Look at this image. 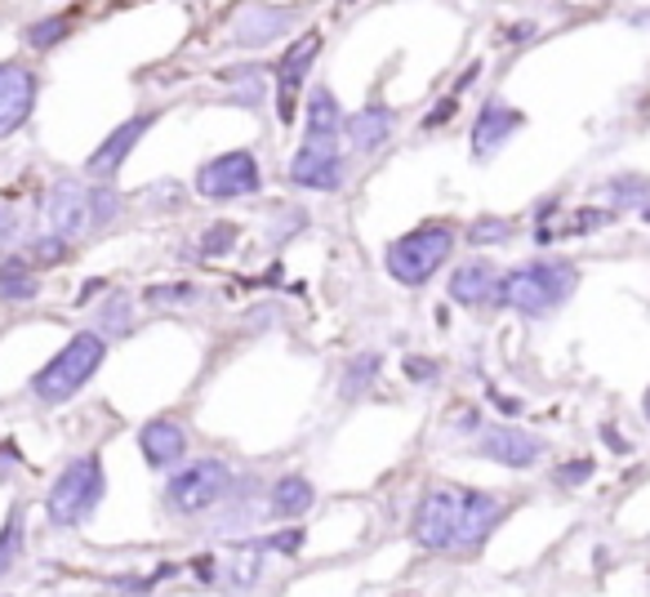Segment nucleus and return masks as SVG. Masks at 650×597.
Masks as SVG:
<instances>
[{"mask_svg":"<svg viewBox=\"0 0 650 597\" xmlns=\"http://www.w3.org/2000/svg\"><path fill=\"white\" fill-rule=\"evenodd\" d=\"M499 285H504V276L495 272V263L473 259V263L455 267L450 298H455V304H464V308H486V304H499Z\"/></svg>","mask_w":650,"mask_h":597,"instance_id":"nucleus-15","label":"nucleus"},{"mask_svg":"<svg viewBox=\"0 0 650 597\" xmlns=\"http://www.w3.org/2000/svg\"><path fill=\"white\" fill-rule=\"evenodd\" d=\"M263 183L254 152H223L196 170V192L210 201H232V196H254Z\"/></svg>","mask_w":650,"mask_h":597,"instance_id":"nucleus-7","label":"nucleus"},{"mask_svg":"<svg viewBox=\"0 0 650 597\" xmlns=\"http://www.w3.org/2000/svg\"><path fill=\"white\" fill-rule=\"evenodd\" d=\"M312 499H316V486H312L307 477H298V473L272 482V495H267V504H272L276 517H298V513L312 508Z\"/></svg>","mask_w":650,"mask_h":597,"instance_id":"nucleus-22","label":"nucleus"},{"mask_svg":"<svg viewBox=\"0 0 650 597\" xmlns=\"http://www.w3.org/2000/svg\"><path fill=\"white\" fill-rule=\"evenodd\" d=\"M402 371H406L415 384H437V380H441V366H437L433 357H406Z\"/></svg>","mask_w":650,"mask_h":597,"instance_id":"nucleus-32","label":"nucleus"},{"mask_svg":"<svg viewBox=\"0 0 650 597\" xmlns=\"http://www.w3.org/2000/svg\"><path fill=\"white\" fill-rule=\"evenodd\" d=\"M232 468L223 459H196V464H183L170 486H165V499L174 513H210L219 508L227 495H232Z\"/></svg>","mask_w":650,"mask_h":597,"instance_id":"nucleus-5","label":"nucleus"},{"mask_svg":"<svg viewBox=\"0 0 650 597\" xmlns=\"http://www.w3.org/2000/svg\"><path fill=\"white\" fill-rule=\"evenodd\" d=\"M601 437H606V442H610V446H615V451H628V442H623V437H619V433H615V428H601Z\"/></svg>","mask_w":650,"mask_h":597,"instance_id":"nucleus-40","label":"nucleus"},{"mask_svg":"<svg viewBox=\"0 0 650 597\" xmlns=\"http://www.w3.org/2000/svg\"><path fill=\"white\" fill-rule=\"evenodd\" d=\"M290 179L312 192H335L344 183V156L335 143H303L290 161Z\"/></svg>","mask_w":650,"mask_h":597,"instance_id":"nucleus-11","label":"nucleus"},{"mask_svg":"<svg viewBox=\"0 0 650 597\" xmlns=\"http://www.w3.org/2000/svg\"><path fill=\"white\" fill-rule=\"evenodd\" d=\"M450 250H455V232L446 223H424L384 250V267L402 285H424L450 259Z\"/></svg>","mask_w":650,"mask_h":597,"instance_id":"nucleus-4","label":"nucleus"},{"mask_svg":"<svg viewBox=\"0 0 650 597\" xmlns=\"http://www.w3.org/2000/svg\"><path fill=\"white\" fill-rule=\"evenodd\" d=\"M512 236V223L508 219H495V214H486V219H477L473 227H468V241L473 245H499V241H508Z\"/></svg>","mask_w":650,"mask_h":597,"instance_id":"nucleus-31","label":"nucleus"},{"mask_svg":"<svg viewBox=\"0 0 650 597\" xmlns=\"http://www.w3.org/2000/svg\"><path fill=\"white\" fill-rule=\"evenodd\" d=\"M192 566H196V575H201V579H205V584H210V579H214V557H196V561H192Z\"/></svg>","mask_w":650,"mask_h":597,"instance_id":"nucleus-39","label":"nucleus"},{"mask_svg":"<svg viewBox=\"0 0 650 597\" xmlns=\"http://www.w3.org/2000/svg\"><path fill=\"white\" fill-rule=\"evenodd\" d=\"M32 254H37V259H45V263H54V259H63V254H68V241H59V236H41V241L32 245Z\"/></svg>","mask_w":650,"mask_h":597,"instance_id":"nucleus-36","label":"nucleus"},{"mask_svg":"<svg viewBox=\"0 0 650 597\" xmlns=\"http://www.w3.org/2000/svg\"><path fill=\"white\" fill-rule=\"evenodd\" d=\"M232 99H236V103H245V108H258V103H263V81L250 72V81H245V85H236V94H232Z\"/></svg>","mask_w":650,"mask_h":597,"instance_id":"nucleus-35","label":"nucleus"},{"mask_svg":"<svg viewBox=\"0 0 650 597\" xmlns=\"http://www.w3.org/2000/svg\"><path fill=\"white\" fill-rule=\"evenodd\" d=\"M139 451L152 468H174L187 455V433L179 419H148L139 433Z\"/></svg>","mask_w":650,"mask_h":597,"instance_id":"nucleus-18","label":"nucleus"},{"mask_svg":"<svg viewBox=\"0 0 650 597\" xmlns=\"http://www.w3.org/2000/svg\"><path fill=\"white\" fill-rule=\"evenodd\" d=\"M450 112H455V94H450V99H446V103H441V108H437V112L428 117V125H441V121H446Z\"/></svg>","mask_w":650,"mask_h":597,"instance_id":"nucleus-38","label":"nucleus"},{"mask_svg":"<svg viewBox=\"0 0 650 597\" xmlns=\"http://www.w3.org/2000/svg\"><path fill=\"white\" fill-rule=\"evenodd\" d=\"M521 125H526V117L517 108H508L504 99H486L481 112H477V125H473V156L477 161H490Z\"/></svg>","mask_w":650,"mask_h":597,"instance_id":"nucleus-13","label":"nucleus"},{"mask_svg":"<svg viewBox=\"0 0 650 597\" xmlns=\"http://www.w3.org/2000/svg\"><path fill=\"white\" fill-rule=\"evenodd\" d=\"M19 557H23V513L10 508L6 526H0V575H10Z\"/></svg>","mask_w":650,"mask_h":597,"instance_id":"nucleus-25","label":"nucleus"},{"mask_svg":"<svg viewBox=\"0 0 650 597\" xmlns=\"http://www.w3.org/2000/svg\"><path fill=\"white\" fill-rule=\"evenodd\" d=\"M544 451H548L544 437H535L526 428H512V424H495V428H486L477 437V455L481 459H495L504 468H530V464L544 459Z\"/></svg>","mask_w":650,"mask_h":597,"instance_id":"nucleus-8","label":"nucleus"},{"mask_svg":"<svg viewBox=\"0 0 650 597\" xmlns=\"http://www.w3.org/2000/svg\"><path fill=\"white\" fill-rule=\"evenodd\" d=\"M116 214H121V192L112 183L90 188V227H108L116 223Z\"/></svg>","mask_w":650,"mask_h":597,"instance_id":"nucleus-26","label":"nucleus"},{"mask_svg":"<svg viewBox=\"0 0 650 597\" xmlns=\"http://www.w3.org/2000/svg\"><path fill=\"white\" fill-rule=\"evenodd\" d=\"M236 236H241L236 223H227V219H223V223H210V227L201 232V250H205L210 259H223L227 250H236Z\"/></svg>","mask_w":650,"mask_h":597,"instance_id":"nucleus-29","label":"nucleus"},{"mask_svg":"<svg viewBox=\"0 0 650 597\" xmlns=\"http://www.w3.org/2000/svg\"><path fill=\"white\" fill-rule=\"evenodd\" d=\"M464 495L468 490H459V486H437V490H428L419 499V508H415V539L424 548H433V553L455 548L459 522H464Z\"/></svg>","mask_w":650,"mask_h":597,"instance_id":"nucleus-6","label":"nucleus"},{"mask_svg":"<svg viewBox=\"0 0 650 597\" xmlns=\"http://www.w3.org/2000/svg\"><path fill=\"white\" fill-rule=\"evenodd\" d=\"M588 477H592V459H570V464H561V468L552 473L557 486H579V482H588Z\"/></svg>","mask_w":650,"mask_h":597,"instance_id":"nucleus-33","label":"nucleus"},{"mask_svg":"<svg viewBox=\"0 0 650 597\" xmlns=\"http://www.w3.org/2000/svg\"><path fill=\"white\" fill-rule=\"evenodd\" d=\"M41 294V281L32 276V263L10 254L0 263V304H28V298Z\"/></svg>","mask_w":650,"mask_h":597,"instance_id":"nucleus-21","label":"nucleus"},{"mask_svg":"<svg viewBox=\"0 0 650 597\" xmlns=\"http://www.w3.org/2000/svg\"><path fill=\"white\" fill-rule=\"evenodd\" d=\"M14 236H19V210H14V201L0 196V245H10Z\"/></svg>","mask_w":650,"mask_h":597,"instance_id":"nucleus-34","label":"nucleus"},{"mask_svg":"<svg viewBox=\"0 0 650 597\" xmlns=\"http://www.w3.org/2000/svg\"><path fill=\"white\" fill-rule=\"evenodd\" d=\"M192 298V285L187 281H161V285H148L143 290V304L148 308H179Z\"/></svg>","mask_w":650,"mask_h":597,"instance_id":"nucleus-28","label":"nucleus"},{"mask_svg":"<svg viewBox=\"0 0 650 597\" xmlns=\"http://www.w3.org/2000/svg\"><path fill=\"white\" fill-rule=\"evenodd\" d=\"M298 544H303V530L294 526V530H285V535H272L263 548H272V553H298Z\"/></svg>","mask_w":650,"mask_h":597,"instance_id":"nucleus-37","label":"nucleus"},{"mask_svg":"<svg viewBox=\"0 0 650 597\" xmlns=\"http://www.w3.org/2000/svg\"><path fill=\"white\" fill-rule=\"evenodd\" d=\"M316 54H321V32H303L285 50V59L276 63V117H281V125L294 121V99H298V90H303V81L312 72Z\"/></svg>","mask_w":650,"mask_h":597,"instance_id":"nucleus-9","label":"nucleus"},{"mask_svg":"<svg viewBox=\"0 0 650 597\" xmlns=\"http://www.w3.org/2000/svg\"><path fill=\"white\" fill-rule=\"evenodd\" d=\"M579 285V267L566 259H539V263H521L504 276L499 285V304L521 313V317H548L552 308H561Z\"/></svg>","mask_w":650,"mask_h":597,"instance_id":"nucleus-1","label":"nucleus"},{"mask_svg":"<svg viewBox=\"0 0 650 597\" xmlns=\"http://www.w3.org/2000/svg\"><path fill=\"white\" fill-rule=\"evenodd\" d=\"M455 424H459V428H477V411H459Z\"/></svg>","mask_w":650,"mask_h":597,"instance_id":"nucleus-41","label":"nucleus"},{"mask_svg":"<svg viewBox=\"0 0 650 597\" xmlns=\"http://www.w3.org/2000/svg\"><path fill=\"white\" fill-rule=\"evenodd\" d=\"M290 19H294V10H285V6H245L236 14V32L232 37L245 50H263V45H272L290 28Z\"/></svg>","mask_w":650,"mask_h":597,"instance_id":"nucleus-16","label":"nucleus"},{"mask_svg":"<svg viewBox=\"0 0 650 597\" xmlns=\"http://www.w3.org/2000/svg\"><path fill=\"white\" fill-rule=\"evenodd\" d=\"M339 134H344L339 103L325 85H316L312 99H307V143H335Z\"/></svg>","mask_w":650,"mask_h":597,"instance_id":"nucleus-20","label":"nucleus"},{"mask_svg":"<svg viewBox=\"0 0 650 597\" xmlns=\"http://www.w3.org/2000/svg\"><path fill=\"white\" fill-rule=\"evenodd\" d=\"M606 196H615V205H641L650 201V179L646 174H619L606 183Z\"/></svg>","mask_w":650,"mask_h":597,"instance_id":"nucleus-27","label":"nucleus"},{"mask_svg":"<svg viewBox=\"0 0 650 597\" xmlns=\"http://www.w3.org/2000/svg\"><path fill=\"white\" fill-rule=\"evenodd\" d=\"M152 125H156V112L130 117L125 125H116V130H112V134H108V139L99 143V152L90 156V174H94L99 183H112V179H116V170L125 165L130 148H134V143H139V139H143V134H148Z\"/></svg>","mask_w":650,"mask_h":597,"instance_id":"nucleus-14","label":"nucleus"},{"mask_svg":"<svg viewBox=\"0 0 650 597\" xmlns=\"http://www.w3.org/2000/svg\"><path fill=\"white\" fill-rule=\"evenodd\" d=\"M103 490H108L103 459H99V455H81V459H72V464L54 477V486H50V495H45V513H50L54 526H81V522L99 508Z\"/></svg>","mask_w":650,"mask_h":597,"instance_id":"nucleus-3","label":"nucleus"},{"mask_svg":"<svg viewBox=\"0 0 650 597\" xmlns=\"http://www.w3.org/2000/svg\"><path fill=\"white\" fill-rule=\"evenodd\" d=\"M375 380H379V357H375V353H357V357L348 362V371H344V384H339L344 402L366 397V393L375 388Z\"/></svg>","mask_w":650,"mask_h":597,"instance_id":"nucleus-23","label":"nucleus"},{"mask_svg":"<svg viewBox=\"0 0 650 597\" xmlns=\"http://www.w3.org/2000/svg\"><path fill=\"white\" fill-rule=\"evenodd\" d=\"M37 108V77L19 63H0V139L14 134Z\"/></svg>","mask_w":650,"mask_h":597,"instance_id":"nucleus-12","label":"nucleus"},{"mask_svg":"<svg viewBox=\"0 0 650 597\" xmlns=\"http://www.w3.org/2000/svg\"><path fill=\"white\" fill-rule=\"evenodd\" d=\"M499 517H504V504H499L495 495H486V490H468V495H464V522H459V539H455V548H477V544L495 530Z\"/></svg>","mask_w":650,"mask_h":597,"instance_id":"nucleus-19","label":"nucleus"},{"mask_svg":"<svg viewBox=\"0 0 650 597\" xmlns=\"http://www.w3.org/2000/svg\"><path fill=\"white\" fill-rule=\"evenodd\" d=\"M68 32H72L68 19H41V23L28 28V45H32V50H50V45H59Z\"/></svg>","mask_w":650,"mask_h":597,"instance_id":"nucleus-30","label":"nucleus"},{"mask_svg":"<svg viewBox=\"0 0 650 597\" xmlns=\"http://www.w3.org/2000/svg\"><path fill=\"white\" fill-rule=\"evenodd\" d=\"M641 406H646V419H650V388H646V402Z\"/></svg>","mask_w":650,"mask_h":597,"instance_id":"nucleus-42","label":"nucleus"},{"mask_svg":"<svg viewBox=\"0 0 650 597\" xmlns=\"http://www.w3.org/2000/svg\"><path fill=\"white\" fill-rule=\"evenodd\" d=\"M134 326V298L130 294H112L108 308H99V335L112 340V335H130Z\"/></svg>","mask_w":650,"mask_h":597,"instance_id":"nucleus-24","label":"nucleus"},{"mask_svg":"<svg viewBox=\"0 0 650 597\" xmlns=\"http://www.w3.org/2000/svg\"><path fill=\"white\" fill-rule=\"evenodd\" d=\"M45 210H50V227H54V236L59 241H77V236H85L90 232V188L85 183H77V179H54V188H50V201H45Z\"/></svg>","mask_w":650,"mask_h":597,"instance_id":"nucleus-10","label":"nucleus"},{"mask_svg":"<svg viewBox=\"0 0 650 597\" xmlns=\"http://www.w3.org/2000/svg\"><path fill=\"white\" fill-rule=\"evenodd\" d=\"M103 357H108V340H103L99 331H81V335H72V340H68V348H59V353H54V362H50V366H41V371H37L32 393H37L41 402L59 406V402L77 397V393H81V388L99 375Z\"/></svg>","mask_w":650,"mask_h":597,"instance_id":"nucleus-2","label":"nucleus"},{"mask_svg":"<svg viewBox=\"0 0 650 597\" xmlns=\"http://www.w3.org/2000/svg\"><path fill=\"white\" fill-rule=\"evenodd\" d=\"M393 130H397V112H393L388 103H366L362 112H353V117L344 121V139L353 143V152H375V148H384V143L393 139Z\"/></svg>","mask_w":650,"mask_h":597,"instance_id":"nucleus-17","label":"nucleus"}]
</instances>
